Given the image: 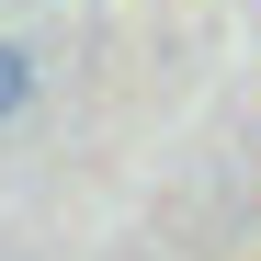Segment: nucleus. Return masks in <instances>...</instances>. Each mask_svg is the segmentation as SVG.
Segmentation results:
<instances>
[{
    "mask_svg": "<svg viewBox=\"0 0 261 261\" xmlns=\"http://www.w3.org/2000/svg\"><path fill=\"white\" fill-rule=\"evenodd\" d=\"M23 102H34V57H23V46H12V34H0V125H12V114H23Z\"/></svg>",
    "mask_w": 261,
    "mask_h": 261,
    "instance_id": "obj_1",
    "label": "nucleus"
}]
</instances>
